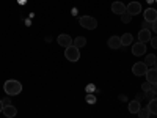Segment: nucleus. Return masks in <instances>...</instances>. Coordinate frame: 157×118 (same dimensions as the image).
<instances>
[{
    "label": "nucleus",
    "mask_w": 157,
    "mask_h": 118,
    "mask_svg": "<svg viewBox=\"0 0 157 118\" xmlns=\"http://www.w3.org/2000/svg\"><path fill=\"white\" fill-rule=\"evenodd\" d=\"M3 90L8 96H16L22 91V84L19 81H14V79H10L3 84Z\"/></svg>",
    "instance_id": "obj_1"
},
{
    "label": "nucleus",
    "mask_w": 157,
    "mask_h": 118,
    "mask_svg": "<svg viewBox=\"0 0 157 118\" xmlns=\"http://www.w3.org/2000/svg\"><path fill=\"white\" fill-rule=\"evenodd\" d=\"M64 57H66V60L69 61H78L80 60V49L75 47V46H69L64 49Z\"/></svg>",
    "instance_id": "obj_2"
},
{
    "label": "nucleus",
    "mask_w": 157,
    "mask_h": 118,
    "mask_svg": "<svg viewBox=\"0 0 157 118\" xmlns=\"http://www.w3.org/2000/svg\"><path fill=\"white\" fill-rule=\"evenodd\" d=\"M78 22H80V25L86 30H94L98 27V21L91 16H80L78 18Z\"/></svg>",
    "instance_id": "obj_3"
},
{
    "label": "nucleus",
    "mask_w": 157,
    "mask_h": 118,
    "mask_svg": "<svg viewBox=\"0 0 157 118\" xmlns=\"http://www.w3.org/2000/svg\"><path fill=\"white\" fill-rule=\"evenodd\" d=\"M132 73L137 77H141V76H145L148 73V66L145 65V61H138V63H135L134 66H132Z\"/></svg>",
    "instance_id": "obj_4"
},
{
    "label": "nucleus",
    "mask_w": 157,
    "mask_h": 118,
    "mask_svg": "<svg viewBox=\"0 0 157 118\" xmlns=\"http://www.w3.org/2000/svg\"><path fill=\"white\" fill-rule=\"evenodd\" d=\"M126 11L129 13L130 16H135L141 13V3L140 2H130L129 5H126Z\"/></svg>",
    "instance_id": "obj_5"
},
{
    "label": "nucleus",
    "mask_w": 157,
    "mask_h": 118,
    "mask_svg": "<svg viewBox=\"0 0 157 118\" xmlns=\"http://www.w3.org/2000/svg\"><path fill=\"white\" fill-rule=\"evenodd\" d=\"M57 43L61 46V47H69V46H72V38L69 36V35H66V33H61V35H58V39H57Z\"/></svg>",
    "instance_id": "obj_6"
},
{
    "label": "nucleus",
    "mask_w": 157,
    "mask_h": 118,
    "mask_svg": "<svg viewBox=\"0 0 157 118\" xmlns=\"http://www.w3.org/2000/svg\"><path fill=\"white\" fill-rule=\"evenodd\" d=\"M132 54L135 57H141V55H145L146 54V44H143V43H135L132 46Z\"/></svg>",
    "instance_id": "obj_7"
},
{
    "label": "nucleus",
    "mask_w": 157,
    "mask_h": 118,
    "mask_svg": "<svg viewBox=\"0 0 157 118\" xmlns=\"http://www.w3.org/2000/svg\"><path fill=\"white\" fill-rule=\"evenodd\" d=\"M143 18H145L146 22H151L152 24V22L157 21V11L154 8H146L145 13H143Z\"/></svg>",
    "instance_id": "obj_8"
},
{
    "label": "nucleus",
    "mask_w": 157,
    "mask_h": 118,
    "mask_svg": "<svg viewBox=\"0 0 157 118\" xmlns=\"http://www.w3.org/2000/svg\"><path fill=\"white\" fill-rule=\"evenodd\" d=\"M151 38H152L151 30H145V29H141V30H140V33H138V41H140V43L146 44V43L151 41Z\"/></svg>",
    "instance_id": "obj_9"
},
{
    "label": "nucleus",
    "mask_w": 157,
    "mask_h": 118,
    "mask_svg": "<svg viewBox=\"0 0 157 118\" xmlns=\"http://www.w3.org/2000/svg\"><path fill=\"white\" fill-rule=\"evenodd\" d=\"M107 44H109L110 49H120V47H123L121 38H120V36H110L109 41H107Z\"/></svg>",
    "instance_id": "obj_10"
},
{
    "label": "nucleus",
    "mask_w": 157,
    "mask_h": 118,
    "mask_svg": "<svg viewBox=\"0 0 157 118\" xmlns=\"http://www.w3.org/2000/svg\"><path fill=\"white\" fill-rule=\"evenodd\" d=\"M3 115L6 116V118H13V116H16L17 115V109L13 106V104H10V106H3Z\"/></svg>",
    "instance_id": "obj_11"
},
{
    "label": "nucleus",
    "mask_w": 157,
    "mask_h": 118,
    "mask_svg": "<svg viewBox=\"0 0 157 118\" xmlns=\"http://www.w3.org/2000/svg\"><path fill=\"white\" fill-rule=\"evenodd\" d=\"M112 11L115 13V14H123V13H126V5L123 2H113L112 3Z\"/></svg>",
    "instance_id": "obj_12"
},
{
    "label": "nucleus",
    "mask_w": 157,
    "mask_h": 118,
    "mask_svg": "<svg viewBox=\"0 0 157 118\" xmlns=\"http://www.w3.org/2000/svg\"><path fill=\"white\" fill-rule=\"evenodd\" d=\"M145 76H146V81H148L149 84H152V85L157 84V71H155L154 68H152V69H148V73H146Z\"/></svg>",
    "instance_id": "obj_13"
},
{
    "label": "nucleus",
    "mask_w": 157,
    "mask_h": 118,
    "mask_svg": "<svg viewBox=\"0 0 157 118\" xmlns=\"http://www.w3.org/2000/svg\"><path fill=\"white\" fill-rule=\"evenodd\" d=\"M140 109H141V106H140V102H138L137 99H134V101L129 102V112H130V113H138Z\"/></svg>",
    "instance_id": "obj_14"
},
{
    "label": "nucleus",
    "mask_w": 157,
    "mask_h": 118,
    "mask_svg": "<svg viewBox=\"0 0 157 118\" xmlns=\"http://www.w3.org/2000/svg\"><path fill=\"white\" fill-rule=\"evenodd\" d=\"M85 44H86V38H83V36H77V38H74L72 39V46H75V47H85Z\"/></svg>",
    "instance_id": "obj_15"
},
{
    "label": "nucleus",
    "mask_w": 157,
    "mask_h": 118,
    "mask_svg": "<svg viewBox=\"0 0 157 118\" xmlns=\"http://www.w3.org/2000/svg\"><path fill=\"white\" fill-rule=\"evenodd\" d=\"M120 38H121V44L123 46H129V44H132V41H134V38H132V35H130V33H124Z\"/></svg>",
    "instance_id": "obj_16"
},
{
    "label": "nucleus",
    "mask_w": 157,
    "mask_h": 118,
    "mask_svg": "<svg viewBox=\"0 0 157 118\" xmlns=\"http://www.w3.org/2000/svg\"><path fill=\"white\" fill-rule=\"evenodd\" d=\"M148 109H149L151 115H152V113H154V115H157V98H154V99H151V101H149Z\"/></svg>",
    "instance_id": "obj_17"
},
{
    "label": "nucleus",
    "mask_w": 157,
    "mask_h": 118,
    "mask_svg": "<svg viewBox=\"0 0 157 118\" xmlns=\"http://www.w3.org/2000/svg\"><path fill=\"white\" fill-rule=\"evenodd\" d=\"M155 61H157V57H155L154 54H149V55H146V58H145V65H146V66H154Z\"/></svg>",
    "instance_id": "obj_18"
},
{
    "label": "nucleus",
    "mask_w": 157,
    "mask_h": 118,
    "mask_svg": "<svg viewBox=\"0 0 157 118\" xmlns=\"http://www.w3.org/2000/svg\"><path fill=\"white\" fill-rule=\"evenodd\" d=\"M137 115H138V118H149V116H151V112H149L148 107H141Z\"/></svg>",
    "instance_id": "obj_19"
},
{
    "label": "nucleus",
    "mask_w": 157,
    "mask_h": 118,
    "mask_svg": "<svg viewBox=\"0 0 157 118\" xmlns=\"http://www.w3.org/2000/svg\"><path fill=\"white\" fill-rule=\"evenodd\" d=\"M130 21H132V16H130L127 11H126V13H123V14H121V22H124V24H129Z\"/></svg>",
    "instance_id": "obj_20"
},
{
    "label": "nucleus",
    "mask_w": 157,
    "mask_h": 118,
    "mask_svg": "<svg viewBox=\"0 0 157 118\" xmlns=\"http://www.w3.org/2000/svg\"><path fill=\"white\" fill-rule=\"evenodd\" d=\"M141 90L145 91V93H146V91H149V90H152V84H149V82L146 81L145 84H141Z\"/></svg>",
    "instance_id": "obj_21"
},
{
    "label": "nucleus",
    "mask_w": 157,
    "mask_h": 118,
    "mask_svg": "<svg viewBox=\"0 0 157 118\" xmlns=\"http://www.w3.org/2000/svg\"><path fill=\"white\" fill-rule=\"evenodd\" d=\"M85 99H86L88 104H94V102H96V96H94V95H91V93H88Z\"/></svg>",
    "instance_id": "obj_22"
},
{
    "label": "nucleus",
    "mask_w": 157,
    "mask_h": 118,
    "mask_svg": "<svg viewBox=\"0 0 157 118\" xmlns=\"http://www.w3.org/2000/svg\"><path fill=\"white\" fill-rule=\"evenodd\" d=\"M141 29H145V30H151V29H152V24H151V22H146V21H145V22L141 24Z\"/></svg>",
    "instance_id": "obj_23"
},
{
    "label": "nucleus",
    "mask_w": 157,
    "mask_h": 118,
    "mask_svg": "<svg viewBox=\"0 0 157 118\" xmlns=\"http://www.w3.org/2000/svg\"><path fill=\"white\" fill-rule=\"evenodd\" d=\"M154 96H155V95H154V91H152V90H149V91H146V93H145V98L149 99V101L154 99Z\"/></svg>",
    "instance_id": "obj_24"
},
{
    "label": "nucleus",
    "mask_w": 157,
    "mask_h": 118,
    "mask_svg": "<svg viewBox=\"0 0 157 118\" xmlns=\"http://www.w3.org/2000/svg\"><path fill=\"white\" fill-rule=\"evenodd\" d=\"M94 90H96L94 84H88V87H86V91H88V93H93Z\"/></svg>",
    "instance_id": "obj_25"
},
{
    "label": "nucleus",
    "mask_w": 157,
    "mask_h": 118,
    "mask_svg": "<svg viewBox=\"0 0 157 118\" xmlns=\"http://www.w3.org/2000/svg\"><path fill=\"white\" fill-rule=\"evenodd\" d=\"M149 43H151V46H152L154 49H157V36H152Z\"/></svg>",
    "instance_id": "obj_26"
},
{
    "label": "nucleus",
    "mask_w": 157,
    "mask_h": 118,
    "mask_svg": "<svg viewBox=\"0 0 157 118\" xmlns=\"http://www.w3.org/2000/svg\"><path fill=\"white\" fill-rule=\"evenodd\" d=\"M135 99H137V101H138V102H140V99H145V91H141V93H138V95H137V98H135Z\"/></svg>",
    "instance_id": "obj_27"
},
{
    "label": "nucleus",
    "mask_w": 157,
    "mask_h": 118,
    "mask_svg": "<svg viewBox=\"0 0 157 118\" xmlns=\"http://www.w3.org/2000/svg\"><path fill=\"white\" fill-rule=\"evenodd\" d=\"M3 106H10V104H11V98H3Z\"/></svg>",
    "instance_id": "obj_28"
},
{
    "label": "nucleus",
    "mask_w": 157,
    "mask_h": 118,
    "mask_svg": "<svg viewBox=\"0 0 157 118\" xmlns=\"http://www.w3.org/2000/svg\"><path fill=\"white\" fill-rule=\"evenodd\" d=\"M151 30H154V33H157V21L152 22V29H151Z\"/></svg>",
    "instance_id": "obj_29"
},
{
    "label": "nucleus",
    "mask_w": 157,
    "mask_h": 118,
    "mask_svg": "<svg viewBox=\"0 0 157 118\" xmlns=\"http://www.w3.org/2000/svg\"><path fill=\"white\" fill-rule=\"evenodd\" d=\"M152 91H154V95L157 96V84H154V85H152Z\"/></svg>",
    "instance_id": "obj_30"
},
{
    "label": "nucleus",
    "mask_w": 157,
    "mask_h": 118,
    "mask_svg": "<svg viewBox=\"0 0 157 118\" xmlns=\"http://www.w3.org/2000/svg\"><path fill=\"white\" fill-rule=\"evenodd\" d=\"M3 110V102H2V99H0V112Z\"/></svg>",
    "instance_id": "obj_31"
},
{
    "label": "nucleus",
    "mask_w": 157,
    "mask_h": 118,
    "mask_svg": "<svg viewBox=\"0 0 157 118\" xmlns=\"http://www.w3.org/2000/svg\"><path fill=\"white\" fill-rule=\"evenodd\" d=\"M152 68H154V69H155V71H157V61H155V63H154V66H152Z\"/></svg>",
    "instance_id": "obj_32"
},
{
    "label": "nucleus",
    "mask_w": 157,
    "mask_h": 118,
    "mask_svg": "<svg viewBox=\"0 0 157 118\" xmlns=\"http://www.w3.org/2000/svg\"><path fill=\"white\" fill-rule=\"evenodd\" d=\"M19 3H25V0H19Z\"/></svg>",
    "instance_id": "obj_33"
}]
</instances>
